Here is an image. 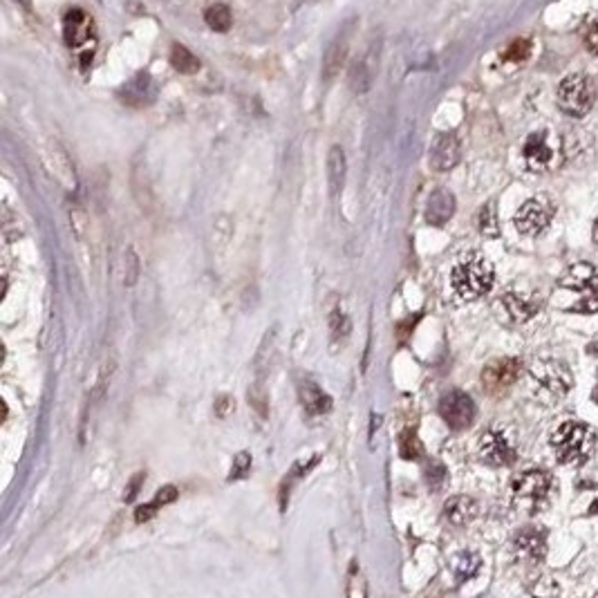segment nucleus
Instances as JSON below:
<instances>
[{"instance_id":"1","label":"nucleus","mask_w":598,"mask_h":598,"mask_svg":"<svg viewBox=\"0 0 598 598\" xmlns=\"http://www.w3.org/2000/svg\"><path fill=\"white\" fill-rule=\"evenodd\" d=\"M495 283V269L480 251H471L457 260L451 273V285L462 300H478L488 294Z\"/></svg>"},{"instance_id":"2","label":"nucleus","mask_w":598,"mask_h":598,"mask_svg":"<svg viewBox=\"0 0 598 598\" xmlns=\"http://www.w3.org/2000/svg\"><path fill=\"white\" fill-rule=\"evenodd\" d=\"M551 448L562 464H585L596 448V431L582 421H565L551 435Z\"/></svg>"},{"instance_id":"3","label":"nucleus","mask_w":598,"mask_h":598,"mask_svg":"<svg viewBox=\"0 0 598 598\" xmlns=\"http://www.w3.org/2000/svg\"><path fill=\"white\" fill-rule=\"evenodd\" d=\"M533 390L545 404H558L572 390L574 377L562 361L558 359H538L529 370Z\"/></svg>"},{"instance_id":"4","label":"nucleus","mask_w":598,"mask_h":598,"mask_svg":"<svg viewBox=\"0 0 598 598\" xmlns=\"http://www.w3.org/2000/svg\"><path fill=\"white\" fill-rule=\"evenodd\" d=\"M558 287L578 291L580 298L572 305L570 312L574 314H596L598 312V267L589 263H576L567 269L560 278Z\"/></svg>"},{"instance_id":"5","label":"nucleus","mask_w":598,"mask_h":598,"mask_svg":"<svg viewBox=\"0 0 598 598\" xmlns=\"http://www.w3.org/2000/svg\"><path fill=\"white\" fill-rule=\"evenodd\" d=\"M556 101H558V108L565 115H570L574 119L585 117L596 101V90H594L592 79L585 74L567 76V79L558 85Z\"/></svg>"},{"instance_id":"6","label":"nucleus","mask_w":598,"mask_h":598,"mask_svg":"<svg viewBox=\"0 0 598 598\" xmlns=\"http://www.w3.org/2000/svg\"><path fill=\"white\" fill-rule=\"evenodd\" d=\"M551 484H554V480H551V475L547 471L531 468V471L515 475L511 482V491H513V498L518 504H523L527 511L535 513L547 504L549 493H551Z\"/></svg>"},{"instance_id":"7","label":"nucleus","mask_w":598,"mask_h":598,"mask_svg":"<svg viewBox=\"0 0 598 598\" xmlns=\"http://www.w3.org/2000/svg\"><path fill=\"white\" fill-rule=\"evenodd\" d=\"M556 216L554 199L547 195L531 197L515 211L513 224L523 236H540Z\"/></svg>"},{"instance_id":"8","label":"nucleus","mask_w":598,"mask_h":598,"mask_svg":"<svg viewBox=\"0 0 598 598\" xmlns=\"http://www.w3.org/2000/svg\"><path fill=\"white\" fill-rule=\"evenodd\" d=\"M523 157H525L527 168L533 173L554 171V168L560 164V148L554 146L549 132H531L525 142Z\"/></svg>"},{"instance_id":"9","label":"nucleus","mask_w":598,"mask_h":598,"mask_svg":"<svg viewBox=\"0 0 598 598\" xmlns=\"http://www.w3.org/2000/svg\"><path fill=\"white\" fill-rule=\"evenodd\" d=\"M542 300L535 294H525V291L509 289L498 298L495 308L509 323H527L529 318L538 314Z\"/></svg>"},{"instance_id":"10","label":"nucleus","mask_w":598,"mask_h":598,"mask_svg":"<svg viewBox=\"0 0 598 598\" xmlns=\"http://www.w3.org/2000/svg\"><path fill=\"white\" fill-rule=\"evenodd\" d=\"M439 415L455 431L468 428L475 419V404L473 399L462 390H451L439 399Z\"/></svg>"},{"instance_id":"11","label":"nucleus","mask_w":598,"mask_h":598,"mask_svg":"<svg viewBox=\"0 0 598 598\" xmlns=\"http://www.w3.org/2000/svg\"><path fill=\"white\" fill-rule=\"evenodd\" d=\"M379 52H381V41H372L367 45V50L352 63L350 74H347V83L355 95H365V92L372 88L377 70H379Z\"/></svg>"},{"instance_id":"12","label":"nucleus","mask_w":598,"mask_h":598,"mask_svg":"<svg viewBox=\"0 0 598 598\" xmlns=\"http://www.w3.org/2000/svg\"><path fill=\"white\" fill-rule=\"evenodd\" d=\"M480 459L491 466H509L515 462V448L498 431H486L480 437Z\"/></svg>"},{"instance_id":"13","label":"nucleus","mask_w":598,"mask_h":598,"mask_svg":"<svg viewBox=\"0 0 598 598\" xmlns=\"http://www.w3.org/2000/svg\"><path fill=\"white\" fill-rule=\"evenodd\" d=\"M520 377V363L515 359H495L482 370V383L488 392L509 390Z\"/></svg>"},{"instance_id":"14","label":"nucleus","mask_w":598,"mask_h":598,"mask_svg":"<svg viewBox=\"0 0 598 598\" xmlns=\"http://www.w3.org/2000/svg\"><path fill=\"white\" fill-rule=\"evenodd\" d=\"M513 551H515V556L523 562H529V565L542 562L545 554H547V535H545V531L533 529V527L523 529L513 538Z\"/></svg>"},{"instance_id":"15","label":"nucleus","mask_w":598,"mask_h":598,"mask_svg":"<svg viewBox=\"0 0 598 598\" xmlns=\"http://www.w3.org/2000/svg\"><path fill=\"white\" fill-rule=\"evenodd\" d=\"M459 157H462V146L453 132H441L435 137V142L431 146V166L439 173H446L451 168L457 166Z\"/></svg>"},{"instance_id":"16","label":"nucleus","mask_w":598,"mask_h":598,"mask_svg":"<svg viewBox=\"0 0 598 598\" xmlns=\"http://www.w3.org/2000/svg\"><path fill=\"white\" fill-rule=\"evenodd\" d=\"M355 23H347L339 34H336V38L330 43V48L325 50V56H323V79L325 81H332L336 74L341 72L343 63H345V58H347V50H350V29Z\"/></svg>"},{"instance_id":"17","label":"nucleus","mask_w":598,"mask_h":598,"mask_svg":"<svg viewBox=\"0 0 598 598\" xmlns=\"http://www.w3.org/2000/svg\"><path fill=\"white\" fill-rule=\"evenodd\" d=\"M119 97L124 103L132 105V108H144V105H148L152 101V97H155V85H152L150 74L140 72L137 76H132V79L121 88Z\"/></svg>"},{"instance_id":"18","label":"nucleus","mask_w":598,"mask_h":598,"mask_svg":"<svg viewBox=\"0 0 598 598\" xmlns=\"http://www.w3.org/2000/svg\"><path fill=\"white\" fill-rule=\"evenodd\" d=\"M444 515L455 527H466L480 515V504L468 495H455L444 504Z\"/></svg>"},{"instance_id":"19","label":"nucleus","mask_w":598,"mask_h":598,"mask_svg":"<svg viewBox=\"0 0 598 598\" xmlns=\"http://www.w3.org/2000/svg\"><path fill=\"white\" fill-rule=\"evenodd\" d=\"M298 397H300V404H303L305 412H308L310 417L325 415V412L332 410V397L320 390L314 381H300Z\"/></svg>"},{"instance_id":"20","label":"nucleus","mask_w":598,"mask_h":598,"mask_svg":"<svg viewBox=\"0 0 598 598\" xmlns=\"http://www.w3.org/2000/svg\"><path fill=\"white\" fill-rule=\"evenodd\" d=\"M455 213V197L451 191L446 189H437L431 199H428V206H426V220L428 224H435L441 226L446 224Z\"/></svg>"},{"instance_id":"21","label":"nucleus","mask_w":598,"mask_h":598,"mask_svg":"<svg viewBox=\"0 0 598 598\" xmlns=\"http://www.w3.org/2000/svg\"><path fill=\"white\" fill-rule=\"evenodd\" d=\"M63 34H65V43L72 45V48H79L81 43H85L92 34V19L81 9H72L65 14L63 21Z\"/></svg>"},{"instance_id":"22","label":"nucleus","mask_w":598,"mask_h":598,"mask_svg":"<svg viewBox=\"0 0 598 598\" xmlns=\"http://www.w3.org/2000/svg\"><path fill=\"white\" fill-rule=\"evenodd\" d=\"M345 175H347V159L341 146H332L327 152V187H330V195L336 197L343 191L345 184Z\"/></svg>"},{"instance_id":"23","label":"nucleus","mask_w":598,"mask_h":598,"mask_svg":"<svg viewBox=\"0 0 598 598\" xmlns=\"http://www.w3.org/2000/svg\"><path fill=\"white\" fill-rule=\"evenodd\" d=\"M276 336H278V334H276V327H273L271 332L265 334L263 343H260V347H258V355H256V361H253V365H256V381L265 383L267 374L271 372V365L276 361Z\"/></svg>"},{"instance_id":"24","label":"nucleus","mask_w":598,"mask_h":598,"mask_svg":"<svg viewBox=\"0 0 598 598\" xmlns=\"http://www.w3.org/2000/svg\"><path fill=\"white\" fill-rule=\"evenodd\" d=\"M480 567H482V558L478 554H473V551H462V554H457L451 560V570L459 582H466L473 576H478Z\"/></svg>"},{"instance_id":"25","label":"nucleus","mask_w":598,"mask_h":598,"mask_svg":"<svg viewBox=\"0 0 598 598\" xmlns=\"http://www.w3.org/2000/svg\"><path fill=\"white\" fill-rule=\"evenodd\" d=\"M171 65L182 74H195L199 70V58L189 48L175 43L171 48Z\"/></svg>"},{"instance_id":"26","label":"nucleus","mask_w":598,"mask_h":598,"mask_svg":"<svg viewBox=\"0 0 598 598\" xmlns=\"http://www.w3.org/2000/svg\"><path fill=\"white\" fill-rule=\"evenodd\" d=\"M204 21L213 32H229V29H231V23H234V16H231V11H229L226 5L218 3V5H211L204 11Z\"/></svg>"},{"instance_id":"27","label":"nucleus","mask_w":598,"mask_h":598,"mask_svg":"<svg viewBox=\"0 0 598 598\" xmlns=\"http://www.w3.org/2000/svg\"><path fill=\"white\" fill-rule=\"evenodd\" d=\"M480 234L486 238H498L500 236V222H498V209L495 202H486L480 211Z\"/></svg>"},{"instance_id":"28","label":"nucleus","mask_w":598,"mask_h":598,"mask_svg":"<svg viewBox=\"0 0 598 598\" xmlns=\"http://www.w3.org/2000/svg\"><path fill=\"white\" fill-rule=\"evenodd\" d=\"M249 406L256 408V412L260 417H267L269 412V402H267V390H265V383L263 381H256L253 386L249 388Z\"/></svg>"},{"instance_id":"29","label":"nucleus","mask_w":598,"mask_h":598,"mask_svg":"<svg viewBox=\"0 0 598 598\" xmlns=\"http://www.w3.org/2000/svg\"><path fill=\"white\" fill-rule=\"evenodd\" d=\"M399 453H402L404 459H417L421 455V441L417 439L415 433L406 431L399 439Z\"/></svg>"},{"instance_id":"30","label":"nucleus","mask_w":598,"mask_h":598,"mask_svg":"<svg viewBox=\"0 0 598 598\" xmlns=\"http://www.w3.org/2000/svg\"><path fill=\"white\" fill-rule=\"evenodd\" d=\"M124 258H126L124 260V265H126V269H124V285L132 287L137 283V278H140V258H137L135 249H128Z\"/></svg>"},{"instance_id":"31","label":"nucleus","mask_w":598,"mask_h":598,"mask_svg":"<svg viewBox=\"0 0 598 598\" xmlns=\"http://www.w3.org/2000/svg\"><path fill=\"white\" fill-rule=\"evenodd\" d=\"M529 52H531V43L525 41V38H518V41H513L507 48V52H504V58H507V61H525L529 56Z\"/></svg>"},{"instance_id":"32","label":"nucleus","mask_w":598,"mask_h":598,"mask_svg":"<svg viewBox=\"0 0 598 598\" xmlns=\"http://www.w3.org/2000/svg\"><path fill=\"white\" fill-rule=\"evenodd\" d=\"M249 468H251V455H249V453H240V455H236V459H234V468H231V478H229V480L244 478V475L249 473Z\"/></svg>"},{"instance_id":"33","label":"nucleus","mask_w":598,"mask_h":598,"mask_svg":"<svg viewBox=\"0 0 598 598\" xmlns=\"http://www.w3.org/2000/svg\"><path fill=\"white\" fill-rule=\"evenodd\" d=\"M330 325H332V334L336 336V339H339L341 334L345 336L350 332V320H347V316L341 310H334V314L330 318Z\"/></svg>"},{"instance_id":"34","label":"nucleus","mask_w":598,"mask_h":598,"mask_svg":"<svg viewBox=\"0 0 598 598\" xmlns=\"http://www.w3.org/2000/svg\"><path fill=\"white\" fill-rule=\"evenodd\" d=\"M236 410V402H234V397H229V394H222L218 397V402H216V415L220 419H226L231 412Z\"/></svg>"},{"instance_id":"35","label":"nucleus","mask_w":598,"mask_h":598,"mask_svg":"<svg viewBox=\"0 0 598 598\" xmlns=\"http://www.w3.org/2000/svg\"><path fill=\"white\" fill-rule=\"evenodd\" d=\"M175 500H177V488L175 486H164V488L157 491V495H155V500H152V504H155V507L159 509V507H166V504H171Z\"/></svg>"},{"instance_id":"36","label":"nucleus","mask_w":598,"mask_h":598,"mask_svg":"<svg viewBox=\"0 0 598 598\" xmlns=\"http://www.w3.org/2000/svg\"><path fill=\"white\" fill-rule=\"evenodd\" d=\"M426 480H428V484H431L433 488H439V486L444 484V480H446V471H444V466L435 464V466L428 468Z\"/></svg>"},{"instance_id":"37","label":"nucleus","mask_w":598,"mask_h":598,"mask_svg":"<svg viewBox=\"0 0 598 598\" xmlns=\"http://www.w3.org/2000/svg\"><path fill=\"white\" fill-rule=\"evenodd\" d=\"M155 513H157V507L152 502H148V504H142V507L135 511V520L137 523H146V520H150Z\"/></svg>"},{"instance_id":"38","label":"nucleus","mask_w":598,"mask_h":598,"mask_svg":"<svg viewBox=\"0 0 598 598\" xmlns=\"http://www.w3.org/2000/svg\"><path fill=\"white\" fill-rule=\"evenodd\" d=\"M144 480H146V475H144V473H140V475H137V478H135V480L130 482V486H128V493L124 495V500H126V502H130V500H132V498H135L137 493H140V486L144 484Z\"/></svg>"},{"instance_id":"39","label":"nucleus","mask_w":598,"mask_h":598,"mask_svg":"<svg viewBox=\"0 0 598 598\" xmlns=\"http://www.w3.org/2000/svg\"><path fill=\"white\" fill-rule=\"evenodd\" d=\"M585 43H587L589 52L598 54V23L589 27V32H587V36H585Z\"/></svg>"},{"instance_id":"40","label":"nucleus","mask_w":598,"mask_h":598,"mask_svg":"<svg viewBox=\"0 0 598 598\" xmlns=\"http://www.w3.org/2000/svg\"><path fill=\"white\" fill-rule=\"evenodd\" d=\"M592 236H594V244L598 247V218H596V222H594V231H592Z\"/></svg>"}]
</instances>
